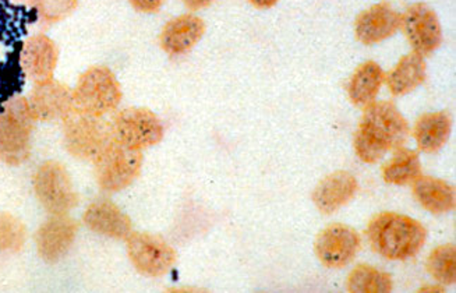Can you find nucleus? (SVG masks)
I'll return each mask as SVG.
<instances>
[{
    "label": "nucleus",
    "instance_id": "nucleus-28",
    "mask_svg": "<svg viewBox=\"0 0 456 293\" xmlns=\"http://www.w3.org/2000/svg\"><path fill=\"white\" fill-rule=\"evenodd\" d=\"M129 2L137 12L142 13H157L165 4V0H129Z\"/></svg>",
    "mask_w": 456,
    "mask_h": 293
},
{
    "label": "nucleus",
    "instance_id": "nucleus-21",
    "mask_svg": "<svg viewBox=\"0 0 456 293\" xmlns=\"http://www.w3.org/2000/svg\"><path fill=\"white\" fill-rule=\"evenodd\" d=\"M411 184L413 196L428 213L447 214L455 208V189L448 182L420 175Z\"/></svg>",
    "mask_w": 456,
    "mask_h": 293
},
{
    "label": "nucleus",
    "instance_id": "nucleus-15",
    "mask_svg": "<svg viewBox=\"0 0 456 293\" xmlns=\"http://www.w3.org/2000/svg\"><path fill=\"white\" fill-rule=\"evenodd\" d=\"M359 191L356 177L346 171H337L328 175L315 186L312 199L318 211L325 216L337 213L342 207L351 203Z\"/></svg>",
    "mask_w": 456,
    "mask_h": 293
},
{
    "label": "nucleus",
    "instance_id": "nucleus-31",
    "mask_svg": "<svg viewBox=\"0 0 456 293\" xmlns=\"http://www.w3.org/2000/svg\"><path fill=\"white\" fill-rule=\"evenodd\" d=\"M419 292H444V288L443 287H426V288H421V289L419 290Z\"/></svg>",
    "mask_w": 456,
    "mask_h": 293
},
{
    "label": "nucleus",
    "instance_id": "nucleus-7",
    "mask_svg": "<svg viewBox=\"0 0 456 293\" xmlns=\"http://www.w3.org/2000/svg\"><path fill=\"white\" fill-rule=\"evenodd\" d=\"M34 189L38 200L52 216H66L77 206L78 196L70 175L59 162L48 161L38 167L34 176Z\"/></svg>",
    "mask_w": 456,
    "mask_h": 293
},
{
    "label": "nucleus",
    "instance_id": "nucleus-19",
    "mask_svg": "<svg viewBox=\"0 0 456 293\" xmlns=\"http://www.w3.org/2000/svg\"><path fill=\"white\" fill-rule=\"evenodd\" d=\"M451 127H452V120H451L450 113L444 112V110L423 113L416 120L415 127H413V137H415L419 151L424 152V154H437L444 145L447 144Z\"/></svg>",
    "mask_w": 456,
    "mask_h": 293
},
{
    "label": "nucleus",
    "instance_id": "nucleus-18",
    "mask_svg": "<svg viewBox=\"0 0 456 293\" xmlns=\"http://www.w3.org/2000/svg\"><path fill=\"white\" fill-rule=\"evenodd\" d=\"M83 221L91 231L106 238L126 240L133 232L132 219L110 200L90 204L84 213Z\"/></svg>",
    "mask_w": 456,
    "mask_h": 293
},
{
    "label": "nucleus",
    "instance_id": "nucleus-1",
    "mask_svg": "<svg viewBox=\"0 0 456 293\" xmlns=\"http://www.w3.org/2000/svg\"><path fill=\"white\" fill-rule=\"evenodd\" d=\"M411 126L395 103L374 101L364 108L363 117L354 137L357 159L364 164H377L388 152L408 142Z\"/></svg>",
    "mask_w": 456,
    "mask_h": 293
},
{
    "label": "nucleus",
    "instance_id": "nucleus-29",
    "mask_svg": "<svg viewBox=\"0 0 456 293\" xmlns=\"http://www.w3.org/2000/svg\"><path fill=\"white\" fill-rule=\"evenodd\" d=\"M182 2H183L190 10L196 12V10L206 9V7L211 6L216 0H182Z\"/></svg>",
    "mask_w": 456,
    "mask_h": 293
},
{
    "label": "nucleus",
    "instance_id": "nucleus-2",
    "mask_svg": "<svg viewBox=\"0 0 456 293\" xmlns=\"http://www.w3.org/2000/svg\"><path fill=\"white\" fill-rule=\"evenodd\" d=\"M370 246L377 255L391 261H406L420 253L428 240V229L411 216L379 213L367 226Z\"/></svg>",
    "mask_w": 456,
    "mask_h": 293
},
{
    "label": "nucleus",
    "instance_id": "nucleus-13",
    "mask_svg": "<svg viewBox=\"0 0 456 293\" xmlns=\"http://www.w3.org/2000/svg\"><path fill=\"white\" fill-rule=\"evenodd\" d=\"M28 107L34 119L49 122L59 119L70 112L74 108L73 93L65 84L48 80L37 84L29 95Z\"/></svg>",
    "mask_w": 456,
    "mask_h": 293
},
{
    "label": "nucleus",
    "instance_id": "nucleus-14",
    "mask_svg": "<svg viewBox=\"0 0 456 293\" xmlns=\"http://www.w3.org/2000/svg\"><path fill=\"white\" fill-rule=\"evenodd\" d=\"M58 59V46L44 34H37L27 39L20 52L21 69L27 77L37 84L53 78Z\"/></svg>",
    "mask_w": 456,
    "mask_h": 293
},
{
    "label": "nucleus",
    "instance_id": "nucleus-11",
    "mask_svg": "<svg viewBox=\"0 0 456 293\" xmlns=\"http://www.w3.org/2000/svg\"><path fill=\"white\" fill-rule=\"evenodd\" d=\"M362 239L359 233L345 224H332L318 233L314 253L327 268L346 267L359 253Z\"/></svg>",
    "mask_w": 456,
    "mask_h": 293
},
{
    "label": "nucleus",
    "instance_id": "nucleus-9",
    "mask_svg": "<svg viewBox=\"0 0 456 293\" xmlns=\"http://www.w3.org/2000/svg\"><path fill=\"white\" fill-rule=\"evenodd\" d=\"M126 242L132 265L145 277H164L176 263V251L159 236L132 232Z\"/></svg>",
    "mask_w": 456,
    "mask_h": 293
},
{
    "label": "nucleus",
    "instance_id": "nucleus-20",
    "mask_svg": "<svg viewBox=\"0 0 456 293\" xmlns=\"http://www.w3.org/2000/svg\"><path fill=\"white\" fill-rule=\"evenodd\" d=\"M428 77V66L424 56L411 52L402 56L395 68L386 75L387 87L394 97H403L415 91Z\"/></svg>",
    "mask_w": 456,
    "mask_h": 293
},
{
    "label": "nucleus",
    "instance_id": "nucleus-27",
    "mask_svg": "<svg viewBox=\"0 0 456 293\" xmlns=\"http://www.w3.org/2000/svg\"><path fill=\"white\" fill-rule=\"evenodd\" d=\"M42 19L56 23L65 19L77 7V0H31Z\"/></svg>",
    "mask_w": 456,
    "mask_h": 293
},
{
    "label": "nucleus",
    "instance_id": "nucleus-26",
    "mask_svg": "<svg viewBox=\"0 0 456 293\" xmlns=\"http://www.w3.org/2000/svg\"><path fill=\"white\" fill-rule=\"evenodd\" d=\"M27 240L24 224L12 214L0 213V251H19Z\"/></svg>",
    "mask_w": 456,
    "mask_h": 293
},
{
    "label": "nucleus",
    "instance_id": "nucleus-12",
    "mask_svg": "<svg viewBox=\"0 0 456 293\" xmlns=\"http://www.w3.org/2000/svg\"><path fill=\"white\" fill-rule=\"evenodd\" d=\"M402 14L383 2L364 10L354 21V34L363 45H376L395 36L401 28Z\"/></svg>",
    "mask_w": 456,
    "mask_h": 293
},
{
    "label": "nucleus",
    "instance_id": "nucleus-16",
    "mask_svg": "<svg viewBox=\"0 0 456 293\" xmlns=\"http://www.w3.org/2000/svg\"><path fill=\"white\" fill-rule=\"evenodd\" d=\"M77 224L66 216H53L37 232L39 256L48 263H56L68 255L77 235Z\"/></svg>",
    "mask_w": 456,
    "mask_h": 293
},
{
    "label": "nucleus",
    "instance_id": "nucleus-30",
    "mask_svg": "<svg viewBox=\"0 0 456 293\" xmlns=\"http://www.w3.org/2000/svg\"><path fill=\"white\" fill-rule=\"evenodd\" d=\"M248 2H250L256 9L267 10L275 6L280 0H248Z\"/></svg>",
    "mask_w": 456,
    "mask_h": 293
},
{
    "label": "nucleus",
    "instance_id": "nucleus-22",
    "mask_svg": "<svg viewBox=\"0 0 456 293\" xmlns=\"http://www.w3.org/2000/svg\"><path fill=\"white\" fill-rule=\"evenodd\" d=\"M384 83H386V73L381 66L377 61H364L354 70L347 84L349 100L354 107L366 108L376 101Z\"/></svg>",
    "mask_w": 456,
    "mask_h": 293
},
{
    "label": "nucleus",
    "instance_id": "nucleus-4",
    "mask_svg": "<svg viewBox=\"0 0 456 293\" xmlns=\"http://www.w3.org/2000/svg\"><path fill=\"white\" fill-rule=\"evenodd\" d=\"M63 132L68 151L73 157L86 161H94L105 145L113 139L112 125H108L102 117L73 108L63 118Z\"/></svg>",
    "mask_w": 456,
    "mask_h": 293
},
{
    "label": "nucleus",
    "instance_id": "nucleus-6",
    "mask_svg": "<svg viewBox=\"0 0 456 293\" xmlns=\"http://www.w3.org/2000/svg\"><path fill=\"white\" fill-rule=\"evenodd\" d=\"M95 162V175L101 189L116 193L125 191L139 177L142 167V154L118 142L113 135Z\"/></svg>",
    "mask_w": 456,
    "mask_h": 293
},
{
    "label": "nucleus",
    "instance_id": "nucleus-17",
    "mask_svg": "<svg viewBox=\"0 0 456 293\" xmlns=\"http://www.w3.org/2000/svg\"><path fill=\"white\" fill-rule=\"evenodd\" d=\"M206 34V23L194 14H182L171 20L159 37L161 48L167 55H184L201 41Z\"/></svg>",
    "mask_w": 456,
    "mask_h": 293
},
{
    "label": "nucleus",
    "instance_id": "nucleus-5",
    "mask_svg": "<svg viewBox=\"0 0 456 293\" xmlns=\"http://www.w3.org/2000/svg\"><path fill=\"white\" fill-rule=\"evenodd\" d=\"M73 100L74 108L103 118L119 107L122 88L110 69L94 66L78 78Z\"/></svg>",
    "mask_w": 456,
    "mask_h": 293
},
{
    "label": "nucleus",
    "instance_id": "nucleus-8",
    "mask_svg": "<svg viewBox=\"0 0 456 293\" xmlns=\"http://www.w3.org/2000/svg\"><path fill=\"white\" fill-rule=\"evenodd\" d=\"M112 130L118 142L139 151L161 142L165 134L161 120L147 108L120 110L113 119Z\"/></svg>",
    "mask_w": 456,
    "mask_h": 293
},
{
    "label": "nucleus",
    "instance_id": "nucleus-3",
    "mask_svg": "<svg viewBox=\"0 0 456 293\" xmlns=\"http://www.w3.org/2000/svg\"><path fill=\"white\" fill-rule=\"evenodd\" d=\"M34 122L26 98H14L4 105L0 110V161L17 167L28 159Z\"/></svg>",
    "mask_w": 456,
    "mask_h": 293
},
{
    "label": "nucleus",
    "instance_id": "nucleus-24",
    "mask_svg": "<svg viewBox=\"0 0 456 293\" xmlns=\"http://www.w3.org/2000/svg\"><path fill=\"white\" fill-rule=\"evenodd\" d=\"M346 289L351 293H389L394 289V282L388 273L360 265L347 277Z\"/></svg>",
    "mask_w": 456,
    "mask_h": 293
},
{
    "label": "nucleus",
    "instance_id": "nucleus-25",
    "mask_svg": "<svg viewBox=\"0 0 456 293\" xmlns=\"http://www.w3.org/2000/svg\"><path fill=\"white\" fill-rule=\"evenodd\" d=\"M426 270L438 284L453 285L456 281L455 246L443 245L434 248L426 261Z\"/></svg>",
    "mask_w": 456,
    "mask_h": 293
},
{
    "label": "nucleus",
    "instance_id": "nucleus-10",
    "mask_svg": "<svg viewBox=\"0 0 456 293\" xmlns=\"http://www.w3.org/2000/svg\"><path fill=\"white\" fill-rule=\"evenodd\" d=\"M401 29L409 45L419 55H431L443 44L440 20L428 4H415L408 7L405 13L402 14Z\"/></svg>",
    "mask_w": 456,
    "mask_h": 293
},
{
    "label": "nucleus",
    "instance_id": "nucleus-23",
    "mask_svg": "<svg viewBox=\"0 0 456 293\" xmlns=\"http://www.w3.org/2000/svg\"><path fill=\"white\" fill-rule=\"evenodd\" d=\"M421 175V162L415 150H395L392 159L383 167V179L394 186H406L413 183Z\"/></svg>",
    "mask_w": 456,
    "mask_h": 293
}]
</instances>
